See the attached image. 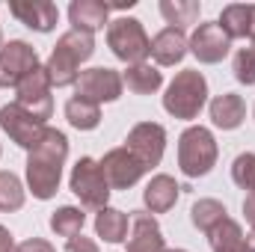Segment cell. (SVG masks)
I'll use <instances>...</instances> for the list:
<instances>
[{
  "mask_svg": "<svg viewBox=\"0 0 255 252\" xmlns=\"http://www.w3.org/2000/svg\"><path fill=\"white\" fill-rule=\"evenodd\" d=\"M122 83L133 95H154L163 86V74L151 63H136V65H128L122 71Z\"/></svg>",
  "mask_w": 255,
  "mask_h": 252,
  "instance_id": "22",
  "label": "cell"
},
{
  "mask_svg": "<svg viewBox=\"0 0 255 252\" xmlns=\"http://www.w3.org/2000/svg\"><path fill=\"white\" fill-rule=\"evenodd\" d=\"M0 252H18L15 238L9 235V229H6V226H0Z\"/></svg>",
  "mask_w": 255,
  "mask_h": 252,
  "instance_id": "33",
  "label": "cell"
},
{
  "mask_svg": "<svg viewBox=\"0 0 255 252\" xmlns=\"http://www.w3.org/2000/svg\"><path fill=\"white\" fill-rule=\"evenodd\" d=\"M65 252H101V250H98V244L92 238L77 235V238H68L65 241Z\"/></svg>",
  "mask_w": 255,
  "mask_h": 252,
  "instance_id": "31",
  "label": "cell"
},
{
  "mask_svg": "<svg viewBox=\"0 0 255 252\" xmlns=\"http://www.w3.org/2000/svg\"><path fill=\"white\" fill-rule=\"evenodd\" d=\"M178 196H181V187H178V181L172 178V175H154L145 190H142V202H145V211L148 214H166V211H172L175 208V202H178Z\"/></svg>",
  "mask_w": 255,
  "mask_h": 252,
  "instance_id": "18",
  "label": "cell"
},
{
  "mask_svg": "<svg viewBox=\"0 0 255 252\" xmlns=\"http://www.w3.org/2000/svg\"><path fill=\"white\" fill-rule=\"evenodd\" d=\"M98 163H101V169H104V178H107L110 190H128L145 175V169L139 166V160L128 151L125 145L107 151L104 160H98Z\"/></svg>",
  "mask_w": 255,
  "mask_h": 252,
  "instance_id": "13",
  "label": "cell"
},
{
  "mask_svg": "<svg viewBox=\"0 0 255 252\" xmlns=\"http://www.w3.org/2000/svg\"><path fill=\"white\" fill-rule=\"evenodd\" d=\"M247 241V235H244V229H241V223H235L232 217H226L223 223H217L211 232H208V244H211V250H226V247H235V244H244Z\"/></svg>",
  "mask_w": 255,
  "mask_h": 252,
  "instance_id": "27",
  "label": "cell"
},
{
  "mask_svg": "<svg viewBox=\"0 0 255 252\" xmlns=\"http://www.w3.org/2000/svg\"><path fill=\"white\" fill-rule=\"evenodd\" d=\"M244 119H247V104H244L241 95L223 92V95H217V98L211 101V122L217 127L235 130V127L244 125Z\"/></svg>",
  "mask_w": 255,
  "mask_h": 252,
  "instance_id": "20",
  "label": "cell"
},
{
  "mask_svg": "<svg viewBox=\"0 0 255 252\" xmlns=\"http://www.w3.org/2000/svg\"><path fill=\"white\" fill-rule=\"evenodd\" d=\"M0 48H3V33H0Z\"/></svg>",
  "mask_w": 255,
  "mask_h": 252,
  "instance_id": "38",
  "label": "cell"
},
{
  "mask_svg": "<svg viewBox=\"0 0 255 252\" xmlns=\"http://www.w3.org/2000/svg\"><path fill=\"white\" fill-rule=\"evenodd\" d=\"M15 104L24 107L33 119L45 122L54 116V98H51V77L45 65H36L18 86H15Z\"/></svg>",
  "mask_w": 255,
  "mask_h": 252,
  "instance_id": "7",
  "label": "cell"
},
{
  "mask_svg": "<svg viewBox=\"0 0 255 252\" xmlns=\"http://www.w3.org/2000/svg\"><path fill=\"white\" fill-rule=\"evenodd\" d=\"M9 12L30 30L36 33H51L60 21V9L51 0H12Z\"/></svg>",
  "mask_w": 255,
  "mask_h": 252,
  "instance_id": "15",
  "label": "cell"
},
{
  "mask_svg": "<svg viewBox=\"0 0 255 252\" xmlns=\"http://www.w3.org/2000/svg\"><path fill=\"white\" fill-rule=\"evenodd\" d=\"M232 181L238 184L241 190H255V154L253 151H244L235 157L232 163Z\"/></svg>",
  "mask_w": 255,
  "mask_h": 252,
  "instance_id": "29",
  "label": "cell"
},
{
  "mask_svg": "<svg viewBox=\"0 0 255 252\" xmlns=\"http://www.w3.org/2000/svg\"><path fill=\"white\" fill-rule=\"evenodd\" d=\"M247 247H250V252H255V226H253V232L247 235Z\"/></svg>",
  "mask_w": 255,
  "mask_h": 252,
  "instance_id": "36",
  "label": "cell"
},
{
  "mask_svg": "<svg viewBox=\"0 0 255 252\" xmlns=\"http://www.w3.org/2000/svg\"><path fill=\"white\" fill-rule=\"evenodd\" d=\"M0 130H3L15 145H21V148L30 151V148L39 145V139L45 136L48 125L39 122V119H33L24 107H18V104L12 101V104H6V107L0 110Z\"/></svg>",
  "mask_w": 255,
  "mask_h": 252,
  "instance_id": "10",
  "label": "cell"
},
{
  "mask_svg": "<svg viewBox=\"0 0 255 252\" xmlns=\"http://www.w3.org/2000/svg\"><path fill=\"white\" fill-rule=\"evenodd\" d=\"M232 71H235L238 83H244V86H255V51L253 48H241V51L235 54Z\"/></svg>",
  "mask_w": 255,
  "mask_h": 252,
  "instance_id": "30",
  "label": "cell"
},
{
  "mask_svg": "<svg viewBox=\"0 0 255 252\" xmlns=\"http://www.w3.org/2000/svg\"><path fill=\"white\" fill-rule=\"evenodd\" d=\"M244 214H247V223L255 226V190L247 193V199H244Z\"/></svg>",
  "mask_w": 255,
  "mask_h": 252,
  "instance_id": "34",
  "label": "cell"
},
{
  "mask_svg": "<svg viewBox=\"0 0 255 252\" xmlns=\"http://www.w3.org/2000/svg\"><path fill=\"white\" fill-rule=\"evenodd\" d=\"M199 12H202V3H196V0H160L163 21L178 30H184L187 24H196Z\"/></svg>",
  "mask_w": 255,
  "mask_h": 252,
  "instance_id": "24",
  "label": "cell"
},
{
  "mask_svg": "<svg viewBox=\"0 0 255 252\" xmlns=\"http://www.w3.org/2000/svg\"><path fill=\"white\" fill-rule=\"evenodd\" d=\"M68 157V139L63 130L48 127L45 136L39 139L36 148L27 154V187L36 199L48 202L57 196L60 181H63V166Z\"/></svg>",
  "mask_w": 255,
  "mask_h": 252,
  "instance_id": "1",
  "label": "cell"
},
{
  "mask_svg": "<svg viewBox=\"0 0 255 252\" xmlns=\"http://www.w3.org/2000/svg\"><path fill=\"white\" fill-rule=\"evenodd\" d=\"M83 223H86V214L74 205H63L51 214V232L60 238H77L83 232Z\"/></svg>",
  "mask_w": 255,
  "mask_h": 252,
  "instance_id": "25",
  "label": "cell"
},
{
  "mask_svg": "<svg viewBox=\"0 0 255 252\" xmlns=\"http://www.w3.org/2000/svg\"><path fill=\"white\" fill-rule=\"evenodd\" d=\"M125 148L139 160V166L148 172L154 166H160L163 151H166V130L157 122H139L128 130Z\"/></svg>",
  "mask_w": 255,
  "mask_h": 252,
  "instance_id": "9",
  "label": "cell"
},
{
  "mask_svg": "<svg viewBox=\"0 0 255 252\" xmlns=\"http://www.w3.org/2000/svg\"><path fill=\"white\" fill-rule=\"evenodd\" d=\"M95 54V39L89 33H77V30H68L57 39L51 57H48V77H51V86L63 89V86H74L77 77H80V65L86 63L89 57Z\"/></svg>",
  "mask_w": 255,
  "mask_h": 252,
  "instance_id": "2",
  "label": "cell"
},
{
  "mask_svg": "<svg viewBox=\"0 0 255 252\" xmlns=\"http://www.w3.org/2000/svg\"><path fill=\"white\" fill-rule=\"evenodd\" d=\"M128 226H130V217L119 208H101L95 214V235L104 241V244H125L128 241Z\"/></svg>",
  "mask_w": 255,
  "mask_h": 252,
  "instance_id": "21",
  "label": "cell"
},
{
  "mask_svg": "<svg viewBox=\"0 0 255 252\" xmlns=\"http://www.w3.org/2000/svg\"><path fill=\"white\" fill-rule=\"evenodd\" d=\"M107 45H110L113 57L128 65L145 63V57H151V39H148L139 18H116V21H110L107 24Z\"/></svg>",
  "mask_w": 255,
  "mask_h": 252,
  "instance_id": "5",
  "label": "cell"
},
{
  "mask_svg": "<svg viewBox=\"0 0 255 252\" xmlns=\"http://www.w3.org/2000/svg\"><path fill=\"white\" fill-rule=\"evenodd\" d=\"M166 252H187V250H166Z\"/></svg>",
  "mask_w": 255,
  "mask_h": 252,
  "instance_id": "37",
  "label": "cell"
},
{
  "mask_svg": "<svg viewBox=\"0 0 255 252\" xmlns=\"http://www.w3.org/2000/svg\"><path fill=\"white\" fill-rule=\"evenodd\" d=\"M253 113H255V110H253Z\"/></svg>",
  "mask_w": 255,
  "mask_h": 252,
  "instance_id": "40",
  "label": "cell"
},
{
  "mask_svg": "<svg viewBox=\"0 0 255 252\" xmlns=\"http://www.w3.org/2000/svg\"><path fill=\"white\" fill-rule=\"evenodd\" d=\"M68 21H71V30L92 36L104 30V24H110V6L101 0H74L68 6Z\"/></svg>",
  "mask_w": 255,
  "mask_h": 252,
  "instance_id": "17",
  "label": "cell"
},
{
  "mask_svg": "<svg viewBox=\"0 0 255 252\" xmlns=\"http://www.w3.org/2000/svg\"><path fill=\"white\" fill-rule=\"evenodd\" d=\"M39 65V54L24 39H9L0 48V86H18Z\"/></svg>",
  "mask_w": 255,
  "mask_h": 252,
  "instance_id": "11",
  "label": "cell"
},
{
  "mask_svg": "<svg viewBox=\"0 0 255 252\" xmlns=\"http://www.w3.org/2000/svg\"><path fill=\"white\" fill-rule=\"evenodd\" d=\"M208 104V80L202 71L196 68H184L172 77V83L166 86L163 95V110L172 119H184L190 122L202 113V107Z\"/></svg>",
  "mask_w": 255,
  "mask_h": 252,
  "instance_id": "3",
  "label": "cell"
},
{
  "mask_svg": "<svg viewBox=\"0 0 255 252\" xmlns=\"http://www.w3.org/2000/svg\"><path fill=\"white\" fill-rule=\"evenodd\" d=\"M128 252H166L163 232L148 211L130 214V235H128Z\"/></svg>",
  "mask_w": 255,
  "mask_h": 252,
  "instance_id": "14",
  "label": "cell"
},
{
  "mask_svg": "<svg viewBox=\"0 0 255 252\" xmlns=\"http://www.w3.org/2000/svg\"><path fill=\"white\" fill-rule=\"evenodd\" d=\"M190 51L187 33L178 27H163L154 39H151V60L157 65H178Z\"/></svg>",
  "mask_w": 255,
  "mask_h": 252,
  "instance_id": "16",
  "label": "cell"
},
{
  "mask_svg": "<svg viewBox=\"0 0 255 252\" xmlns=\"http://www.w3.org/2000/svg\"><path fill=\"white\" fill-rule=\"evenodd\" d=\"M65 119H68V125L77 127V130H95L101 125V107L74 95V98L65 101Z\"/></svg>",
  "mask_w": 255,
  "mask_h": 252,
  "instance_id": "23",
  "label": "cell"
},
{
  "mask_svg": "<svg viewBox=\"0 0 255 252\" xmlns=\"http://www.w3.org/2000/svg\"><path fill=\"white\" fill-rule=\"evenodd\" d=\"M24 184L15 172H0V211H21L24 208Z\"/></svg>",
  "mask_w": 255,
  "mask_h": 252,
  "instance_id": "28",
  "label": "cell"
},
{
  "mask_svg": "<svg viewBox=\"0 0 255 252\" xmlns=\"http://www.w3.org/2000/svg\"><path fill=\"white\" fill-rule=\"evenodd\" d=\"M253 51H255V42H253Z\"/></svg>",
  "mask_w": 255,
  "mask_h": 252,
  "instance_id": "39",
  "label": "cell"
},
{
  "mask_svg": "<svg viewBox=\"0 0 255 252\" xmlns=\"http://www.w3.org/2000/svg\"><path fill=\"white\" fill-rule=\"evenodd\" d=\"M187 42H190V54L205 65L223 63V60L229 57V51H232V39L226 36V30H223L217 21L199 24Z\"/></svg>",
  "mask_w": 255,
  "mask_h": 252,
  "instance_id": "12",
  "label": "cell"
},
{
  "mask_svg": "<svg viewBox=\"0 0 255 252\" xmlns=\"http://www.w3.org/2000/svg\"><path fill=\"white\" fill-rule=\"evenodd\" d=\"M68 190L80 199V205L86 208H107V199H110V184L104 178V169L95 157H80L74 166H71V175H68Z\"/></svg>",
  "mask_w": 255,
  "mask_h": 252,
  "instance_id": "6",
  "label": "cell"
},
{
  "mask_svg": "<svg viewBox=\"0 0 255 252\" xmlns=\"http://www.w3.org/2000/svg\"><path fill=\"white\" fill-rule=\"evenodd\" d=\"M229 39H253L255 42V3H229L217 21Z\"/></svg>",
  "mask_w": 255,
  "mask_h": 252,
  "instance_id": "19",
  "label": "cell"
},
{
  "mask_svg": "<svg viewBox=\"0 0 255 252\" xmlns=\"http://www.w3.org/2000/svg\"><path fill=\"white\" fill-rule=\"evenodd\" d=\"M220 148L217 139L208 127L202 125H190L181 136H178V169L187 178H202L217 166Z\"/></svg>",
  "mask_w": 255,
  "mask_h": 252,
  "instance_id": "4",
  "label": "cell"
},
{
  "mask_svg": "<svg viewBox=\"0 0 255 252\" xmlns=\"http://www.w3.org/2000/svg\"><path fill=\"white\" fill-rule=\"evenodd\" d=\"M18 252H57V250L48 241H42V238H30V241L18 244Z\"/></svg>",
  "mask_w": 255,
  "mask_h": 252,
  "instance_id": "32",
  "label": "cell"
},
{
  "mask_svg": "<svg viewBox=\"0 0 255 252\" xmlns=\"http://www.w3.org/2000/svg\"><path fill=\"white\" fill-rule=\"evenodd\" d=\"M217 252H250V247L244 241V244H235V247H226V250H217Z\"/></svg>",
  "mask_w": 255,
  "mask_h": 252,
  "instance_id": "35",
  "label": "cell"
},
{
  "mask_svg": "<svg viewBox=\"0 0 255 252\" xmlns=\"http://www.w3.org/2000/svg\"><path fill=\"white\" fill-rule=\"evenodd\" d=\"M74 89H77V98L92 101V104H98V107H101V104L119 101V98H122L125 83H122V74H119L116 68L95 65V68L80 71V77H77Z\"/></svg>",
  "mask_w": 255,
  "mask_h": 252,
  "instance_id": "8",
  "label": "cell"
},
{
  "mask_svg": "<svg viewBox=\"0 0 255 252\" xmlns=\"http://www.w3.org/2000/svg\"><path fill=\"white\" fill-rule=\"evenodd\" d=\"M229 214H226V205L223 202H217V199H199L196 205L190 208V220H193V226L199 229V232H211L217 223H223Z\"/></svg>",
  "mask_w": 255,
  "mask_h": 252,
  "instance_id": "26",
  "label": "cell"
}]
</instances>
